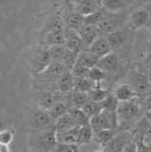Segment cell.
Wrapping results in <instances>:
<instances>
[{
    "instance_id": "obj_1",
    "label": "cell",
    "mask_w": 151,
    "mask_h": 152,
    "mask_svg": "<svg viewBox=\"0 0 151 152\" xmlns=\"http://www.w3.org/2000/svg\"><path fill=\"white\" fill-rule=\"evenodd\" d=\"M57 142L55 126L41 131H30L27 137V146L32 151H54Z\"/></svg>"
},
{
    "instance_id": "obj_2",
    "label": "cell",
    "mask_w": 151,
    "mask_h": 152,
    "mask_svg": "<svg viewBox=\"0 0 151 152\" xmlns=\"http://www.w3.org/2000/svg\"><path fill=\"white\" fill-rule=\"evenodd\" d=\"M142 113L143 110L140 106L138 96L130 101L120 102L119 107L117 109V114L119 118V128L127 131V127L132 123L136 124V121L141 118Z\"/></svg>"
},
{
    "instance_id": "obj_3",
    "label": "cell",
    "mask_w": 151,
    "mask_h": 152,
    "mask_svg": "<svg viewBox=\"0 0 151 152\" xmlns=\"http://www.w3.org/2000/svg\"><path fill=\"white\" fill-rule=\"evenodd\" d=\"M133 9L134 8H128V9L118 10V12H108L106 17L97 25L101 34L106 35L110 32L116 31L120 27L125 26L130 20V16Z\"/></svg>"
},
{
    "instance_id": "obj_4",
    "label": "cell",
    "mask_w": 151,
    "mask_h": 152,
    "mask_svg": "<svg viewBox=\"0 0 151 152\" xmlns=\"http://www.w3.org/2000/svg\"><path fill=\"white\" fill-rule=\"evenodd\" d=\"M125 82L130 83L135 90L138 96L151 93V76L138 68L130 69L125 75Z\"/></svg>"
},
{
    "instance_id": "obj_5",
    "label": "cell",
    "mask_w": 151,
    "mask_h": 152,
    "mask_svg": "<svg viewBox=\"0 0 151 152\" xmlns=\"http://www.w3.org/2000/svg\"><path fill=\"white\" fill-rule=\"evenodd\" d=\"M26 124L30 131H41L55 126V119L48 110L37 107L27 114Z\"/></svg>"
},
{
    "instance_id": "obj_6",
    "label": "cell",
    "mask_w": 151,
    "mask_h": 152,
    "mask_svg": "<svg viewBox=\"0 0 151 152\" xmlns=\"http://www.w3.org/2000/svg\"><path fill=\"white\" fill-rule=\"evenodd\" d=\"M52 63L50 48L48 45H38L31 55V61L30 67L33 73V75H37L41 73L43 69H45L50 64Z\"/></svg>"
},
{
    "instance_id": "obj_7",
    "label": "cell",
    "mask_w": 151,
    "mask_h": 152,
    "mask_svg": "<svg viewBox=\"0 0 151 152\" xmlns=\"http://www.w3.org/2000/svg\"><path fill=\"white\" fill-rule=\"evenodd\" d=\"M136 30L133 27L130 23H127L125 26L120 27L116 31H113L110 33L106 34L109 43L111 45L113 51H116L118 49H122L124 45H126L133 38L135 34Z\"/></svg>"
},
{
    "instance_id": "obj_8",
    "label": "cell",
    "mask_w": 151,
    "mask_h": 152,
    "mask_svg": "<svg viewBox=\"0 0 151 152\" xmlns=\"http://www.w3.org/2000/svg\"><path fill=\"white\" fill-rule=\"evenodd\" d=\"M66 67L64 66L63 63L60 61H52V63L45 68L43 69L41 73L37 74V81L41 83V89L43 88L47 83V85H50V84H57V81L60 76L63 75L64 73L66 72Z\"/></svg>"
},
{
    "instance_id": "obj_9",
    "label": "cell",
    "mask_w": 151,
    "mask_h": 152,
    "mask_svg": "<svg viewBox=\"0 0 151 152\" xmlns=\"http://www.w3.org/2000/svg\"><path fill=\"white\" fill-rule=\"evenodd\" d=\"M62 18L65 26H68L74 30H78L85 24V16L78 13L75 9H73L68 5H66V7L64 8Z\"/></svg>"
},
{
    "instance_id": "obj_10",
    "label": "cell",
    "mask_w": 151,
    "mask_h": 152,
    "mask_svg": "<svg viewBox=\"0 0 151 152\" xmlns=\"http://www.w3.org/2000/svg\"><path fill=\"white\" fill-rule=\"evenodd\" d=\"M150 17L151 10L147 9L144 7H136L131 13L128 23L138 31L140 28H145L148 26L149 22H150Z\"/></svg>"
},
{
    "instance_id": "obj_11",
    "label": "cell",
    "mask_w": 151,
    "mask_h": 152,
    "mask_svg": "<svg viewBox=\"0 0 151 152\" xmlns=\"http://www.w3.org/2000/svg\"><path fill=\"white\" fill-rule=\"evenodd\" d=\"M133 140L131 134L125 129L118 131L116 136L111 141H109L105 146H102V151H124L125 146L128 144V142Z\"/></svg>"
},
{
    "instance_id": "obj_12",
    "label": "cell",
    "mask_w": 151,
    "mask_h": 152,
    "mask_svg": "<svg viewBox=\"0 0 151 152\" xmlns=\"http://www.w3.org/2000/svg\"><path fill=\"white\" fill-rule=\"evenodd\" d=\"M82 15H89L102 7V0H69L65 2Z\"/></svg>"
},
{
    "instance_id": "obj_13",
    "label": "cell",
    "mask_w": 151,
    "mask_h": 152,
    "mask_svg": "<svg viewBox=\"0 0 151 152\" xmlns=\"http://www.w3.org/2000/svg\"><path fill=\"white\" fill-rule=\"evenodd\" d=\"M97 66H99L101 69L107 72L108 75H113L115 73H117L119 70L120 67V58L117 55L116 51H111L108 55L101 57L99 61L97 64Z\"/></svg>"
},
{
    "instance_id": "obj_14",
    "label": "cell",
    "mask_w": 151,
    "mask_h": 152,
    "mask_svg": "<svg viewBox=\"0 0 151 152\" xmlns=\"http://www.w3.org/2000/svg\"><path fill=\"white\" fill-rule=\"evenodd\" d=\"M64 45L75 52H81L84 50V43L77 30L70 28L68 26H65V43Z\"/></svg>"
},
{
    "instance_id": "obj_15",
    "label": "cell",
    "mask_w": 151,
    "mask_h": 152,
    "mask_svg": "<svg viewBox=\"0 0 151 152\" xmlns=\"http://www.w3.org/2000/svg\"><path fill=\"white\" fill-rule=\"evenodd\" d=\"M85 50H89L90 52H92L93 55H95L97 57L101 58L103 57V56H106V55H108L109 52H111L113 49H111V45H110L109 41H108L107 35L100 34L95 40V42L90 45L88 49H85Z\"/></svg>"
},
{
    "instance_id": "obj_16",
    "label": "cell",
    "mask_w": 151,
    "mask_h": 152,
    "mask_svg": "<svg viewBox=\"0 0 151 152\" xmlns=\"http://www.w3.org/2000/svg\"><path fill=\"white\" fill-rule=\"evenodd\" d=\"M77 32L80 33V35H81V38L83 40L84 50L88 49L89 47L95 42V39L101 34L99 28H98V26L91 25V24H88V23H85L81 28H78Z\"/></svg>"
},
{
    "instance_id": "obj_17",
    "label": "cell",
    "mask_w": 151,
    "mask_h": 152,
    "mask_svg": "<svg viewBox=\"0 0 151 152\" xmlns=\"http://www.w3.org/2000/svg\"><path fill=\"white\" fill-rule=\"evenodd\" d=\"M113 93L116 95V98L119 100L120 102L123 101H130L135 99L138 94L135 92V90L133 89V86L127 82L119 83L116 85V88L114 89Z\"/></svg>"
},
{
    "instance_id": "obj_18",
    "label": "cell",
    "mask_w": 151,
    "mask_h": 152,
    "mask_svg": "<svg viewBox=\"0 0 151 152\" xmlns=\"http://www.w3.org/2000/svg\"><path fill=\"white\" fill-rule=\"evenodd\" d=\"M141 0H102V6L109 12H118L128 8H135Z\"/></svg>"
},
{
    "instance_id": "obj_19",
    "label": "cell",
    "mask_w": 151,
    "mask_h": 152,
    "mask_svg": "<svg viewBox=\"0 0 151 152\" xmlns=\"http://www.w3.org/2000/svg\"><path fill=\"white\" fill-rule=\"evenodd\" d=\"M74 82H75V77L73 75V73L70 70H66L63 75L58 78L56 89L59 92H62L63 94H68L69 92H72L74 90Z\"/></svg>"
},
{
    "instance_id": "obj_20",
    "label": "cell",
    "mask_w": 151,
    "mask_h": 152,
    "mask_svg": "<svg viewBox=\"0 0 151 152\" xmlns=\"http://www.w3.org/2000/svg\"><path fill=\"white\" fill-rule=\"evenodd\" d=\"M66 100H67L70 107L82 108L90 100V98H89L88 92L73 90L72 92H69L68 94H66Z\"/></svg>"
},
{
    "instance_id": "obj_21",
    "label": "cell",
    "mask_w": 151,
    "mask_h": 152,
    "mask_svg": "<svg viewBox=\"0 0 151 152\" xmlns=\"http://www.w3.org/2000/svg\"><path fill=\"white\" fill-rule=\"evenodd\" d=\"M75 121L73 118V116L70 115V113H67V114L60 116L59 118H57L55 121V129H56L57 133H62V132H66V131H69L72 128L76 127Z\"/></svg>"
},
{
    "instance_id": "obj_22",
    "label": "cell",
    "mask_w": 151,
    "mask_h": 152,
    "mask_svg": "<svg viewBox=\"0 0 151 152\" xmlns=\"http://www.w3.org/2000/svg\"><path fill=\"white\" fill-rule=\"evenodd\" d=\"M118 129L105 128V129L95 131V141L102 148V146H105L109 141H111L116 136V134L118 133Z\"/></svg>"
},
{
    "instance_id": "obj_23",
    "label": "cell",
    "mask_w": 151,
    "mask_h": 152,
    "mask_svg": "<svg viewBox=\"0 0 151 152\" xmlns=\"http://www.w3.org/2000/svg\"><path fill=\"white\" fill-rule=\"evenodd\" d=\"M92 141H95V129L92 128V126L90 124L80 126V129H78V144L80 145H86V144H90Z\"/></svg>"
},
{
    "instance_id": "obj_24",
    "label": "cell",
    "mask_w": 151,
    "mask_h": 152,
    "mask_svg": "<svg viewBox=\"0 0 151 152\" xmlns=\"http://www.w3.org/2000/svg\"><path fill=\"white\" fill-rule=\"evenodd\" d=\"M69 109H70V106H69V103L67 102V100H66V96H65V100L63 99V100L57 101L48 111L50 113L51 117L56 121L57 118H59L60 116L67 114L69 111Z\"/></svg>"
},
{
    "instance_id": "obj_25",
    "label": "cell",
    "mask_w": 151,
    "mask_h": 152,
    "mask_svg": "<svg viewBox=\"0 0 151 152\" xmlns=\"http://www.w3.org/2000/svg\"><path fill=\"white\" fill-rule=\"evenodd\" d=\"M100 58L97 57L95 55H93L92 52H90L89 50H83L78 53V58H77V63L88 67V68H92L97 66V64L99 61Z\"/></svg>"
},
{
    "instance_id": "obj_26",
    "label": "cell",
    "mask_w": 151,
    "mask_h": 152,
    "mask_svg": "<svg viewBox=\"0 0 151 152\" xmlns=\"http://www.w3.org/2000/svg\"><path fill=\"white\" fill-rule=\"evenodd\" d=\"M78 129L80 126H76L66 132L57 133V141L62 143H78Z\"/></svg>"
},
{
    "instance_id": "obj_27",
    "label": "cell",
    "mask_w": 151,
    "mask_h": 152,
    "mask_svg": "<svg viewBox=\"0 0 151 152\" xmlns=\"http://www.w3.org/2000/svg\"><path fill=\"white\" fill-rule=\"evenodd\" d=\"M97 85H100L95 81H92L89 76L85 77H75L74 82V90L76 91H82V92H89L91 89H93Z\"/></svg>"
},
{
    "instance_id": "obj_28",
    "label": "cell",
    "mask_w": 151,
    "mask_h": 152,
    "mask_svg": "<svg viewBox=\"0 0 151 152\" xmlns=\"http://www.w3.org/2000/svg\"><path fill=\"white\" fill-rule=\"evenodd\" d=\"M108 12H109V10L102 6L101 8L95 10L93 13L89 14V15H85V23L97 26L102 19L106 17V15L108 14Z\"/></svg>"
},
{
    "instance_id": "obj_29",
    "label": "cell",
    "mask_w": 151,
    "mask_h": 152,
    "mask_svg": "<svg viewBox=\"0 0 151 152\" xmlns=\"http://www.w3.org/2000/svg\"><path fill=\"white\" fill-rule=\"evenodd\" d=\"M69 113L73 116V118H74V121H75L77 126H83V125L90 124V118H89L88 115L83 111L82 108L70 107Z\"/></svg>"
},
{
    "instance_id": "obj_30",
    "label": "cell",
    "mask_w": 151,
    "mask_h": 152,
    "mask_svg": "<svg viewBox=\"0 0 151 152\" xmlns=\"http://www.w3.org/2000/svg\"><path fill=\"white\" fill-rule=\"evenodd\" d=\"M119 103L120 101L116 98V95L114 94L113 92L111 93L109 92V94L100 102L102 110H109V111H117Z\"/></svg>"
},
{
    "instance_id": "obj_31",
    "label": "cell",
    "mask_w": 151,
    "mask_h": 152,
    "mask_svg": "<svg viewBox=\"0 0 151 152\" xmlns=\"http://www.w3.org/2000/svg\"><path fill=\"white\" fill-rule=\"evenodd\" d=\"M88 76L92 81H95V82L98 83V84H101V83L106 82L108 78H109V75H108L107 72L101 69L99 66H95V67L90 68Z\"/></svg>"
},
{
    "instance_id": "obj_32",
    "label": "cell",
    "mask_w": 151,
    "mask_h": 152,
    "mask_svg": "<svg viewBox=\"0 0 151 152\" xmlns=\"http://www.w3.org/2000/svg\"><path fill=\"white\" fill-rule=\"evenodd\" d=\"M77 58H78V52L69 50V49L66 48V51H65V53H64L62 63H63L64 66L66 67V69L72 70L73 67H74L76 65V63H77Z\"/></svg>"
},
{
    "instance_id": "obj_33",
    "label": "cell",
    "mask_w": 151,
    "mask_h": 152,
    "mask_svg": "<svg viewBox=\"0 0 151 152\" xmlns=\"http://www.w3.org/2000/svg\"><path fill=\"white\" fill-rule=\"evenodd\" d=\"M82 109H83V111L89 116L90 119H91L93 116H95V115H98L99 113H101V110H102L100 102L93 101V100H91V99L83 106Z\"/></svg>"
},
{
    "instance_id": "obj_34",
    "label": "cell",
    "mask_w": 151,
    "mask_h": 152,
    "mask_svg": "<svg viewBox=\"0 0 151 152\" xmlns=\"http://www.w3.org/2000/svg\"><path fill=\"white\" fill-rule=\"evenodd\" d=\"M88 94H89V98H90L91 100L97 101V102H101L108 94H109V91H108L107 89L101 88L100 85H97L93 89H91L89 91Z\"/></svg>"
},
{
    "instance_id": "obj_35",
    "label": "cell",
    "mask_w": 151,
    "mask_h": 152,
    "mask_svg": "<svg viewBox=\"0 0 151 152\" xmlns=\"http://www.w3.org/2000/svg\"><path fill=\"white\" fill-rule=\"evenodd\" d=\"M15 137V131L13 127H1L0 132V144L10 145V143L14 141Z\"/></svg>"
},
{
    "instance_id": "obj_36",
    "label": "cell",
    "mask_w": 151,
    "mask_h": 152,
    "mask_svg": "<svg viewBox=\"0 0 151 152\" xmlns=\"http://www.w3.org/2000/svg\"><path fill=\"white\" fill-rule=\"evenodd\" d=\"M80 144L78 143H62L57 142L56 146L54 149L55 152H78L80 151Z\"/></svg>"
},
{
    "instance_id": "obj_37",
    "label": "cell",
    "mask_w": 151,
    "mask_h": 152,
    "mask_svg": "<svg viewBox=\"0 0 151 152\" xmlns=\"http://www.w3.org/2000/svg\"><path fill=\"white\" fill-rule=\"evenodd\" d=\"M49 48H50L52 61H60L62 63L64 53L66 51V47L64 45H50Z\"/></svg>"
},
{
    "instance_id": "obj_38",
    "label": "cell",
    "mask_w": 151,
    "mask_h": 152,
    "mask_svg": "<svg viewBox=\"0 0 151 152\" xmlns=\"http://www.w3.org/2000/svg\"><path fill=\"white\" fill-rule=\"evenodd\" d=\"M140 106L142 108L143 113L151 114V93L150 94L143 95V96H138Z\"/></svg>"
},
{
    "instance_id": "obj_39",
    "label": "cell",
    "mask_w": 151,
    "mask_h": 152,
    "mask_svg": "<svg viewBox=\"0 0 151 152\" xmlns=\"http://www.w3.org/2000/svg\"><path fill=\"white\" fill-rule=\"evenodd\" d=\"M89 70H90V68L83 66L81 64L76 63V65L73 67V69L70 72L73 73L74 77H85V76L89 75Z\"/></svg>"
},
{
    "instance_id": "obj_40",
    "label": "cell",
    "mask_w": 151,
    "mask_h": 152,
    "mask_svg": "<svg viewBox=\"0 0 151 152\" xmlns=\"http://www.w3.org/2000/svg\"><path fill=\"white\" fill-rule=\"evenodd\" d=\"M0 151L1 152H9L10 151L9 145H6V144H0Z\"/></svg>"
},
{
    "instance_id": "obj_41",
    "label": "cell",
    "mask_w": 151,
    "mask_h": 152,
    "mask_svg": "<svg viewBox=\"0 0 151 152\" xmlns=\"http://www.w3.org/2000/svg\"><path fill=\"white\" fill-rule=\"evenodd\" d=\"M145 28L148 30V32H149V34H150V37H151V17H150V22H149V24H148V26H147Z\"/></svg>"
},
{
    "instance_id": "obj_42",
    "label": "cell",
    "mask_w": 151,
    "mask_h": 152,
    "mask_svg": "<svg viewBox=\"0 0 151 152\" xmlns=\"http://www.w3.org/2000/svg\"><path fill=\"white\" fill-rule=\"evenodd\" d=\"M149 69H150V73H151V63L149 64Z\"/></svg>"
},
{
    "instance_id": "obj_43",
    "label": "cell",
    "mask_w": 151,
    "mask_h": 152,
    "mask_svg": "<svg viewBox=\"0 0 151 152\" xmlns=\"http://www.w3.org/2000/svg\"><path fill=\"white\" fill-rule=\"evenodd\" d=\"M69 0H64V2H68Z\"/></svg>"
}]
</instances>
